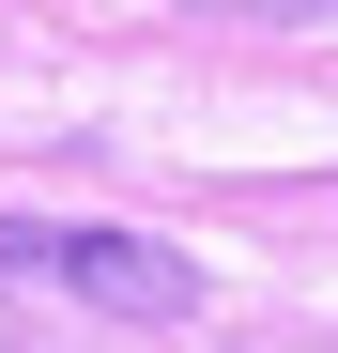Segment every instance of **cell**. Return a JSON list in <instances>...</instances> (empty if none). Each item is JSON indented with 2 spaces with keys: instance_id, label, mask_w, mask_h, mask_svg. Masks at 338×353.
Returning a JSON list of instances; mask_svg holds the SVG:
<instances>
[{
  "instance_id": "obj_1",
  "label": "cell",
  "mask_w": 338,
  "mask_h": 353,
  "mask_svg": "<svg viewBox=\"0 0 338 353\" xmlns=\"http://www.w3.org/2000/svg\"><path fill=\"white\" fill-rule=\"evenodd\" d=\"M0 292H77V307H123V323H185V307H200V261L154 246V230H46V215H0Z\"/></svg>"
},
{
  "instance_id": "obj_2",
  "label": "cell",
  "mask_w": 338,
  "mask_h": 353,
  "mask_svg": "<svg viewBox=\"0 0 338 353\" xmlns=\"http://www.w3.org/2000/svg\"><path fill=\"white\" fill-rule=\"evenodd\" d=\"M246 16H338V0H246Z\"/></svg>"
}]
</instances>
